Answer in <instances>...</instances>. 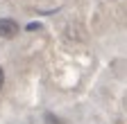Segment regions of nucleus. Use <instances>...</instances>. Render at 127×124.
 I'll use <instances>...</instances> for the list:
<instances>
[{
    "mask_svg": "<svg viewBox=\"0 0 127 124\" xmlns=\"http://www.w3.org/2000/svg\"><path fill=\"white\" fill-rule=\"evenodd\" d=\"M18 34V25L11 18H0V36L2 38H14Z\"/></svg>",
    "mask_w": 127,
    "mask_h": 124,
    "instance_id": "f257e3e1",
    "label": "nucleus"
},
{
    "mask_svg": "<svg viewBox=\"0 0 127 124\" xmlns=\"http://www.w3.org/2000/svg\"><path fill=\"white\" fill-rule=\"evenodd\" d=\"M2 84H5V72H2V68H0V90H2Z\"/></svg>",
    "mask_w": 127,
    "mask_h": 124,
    "instance_id": "f03ea898",
    "label": "nucleus"
}]
</instances>
